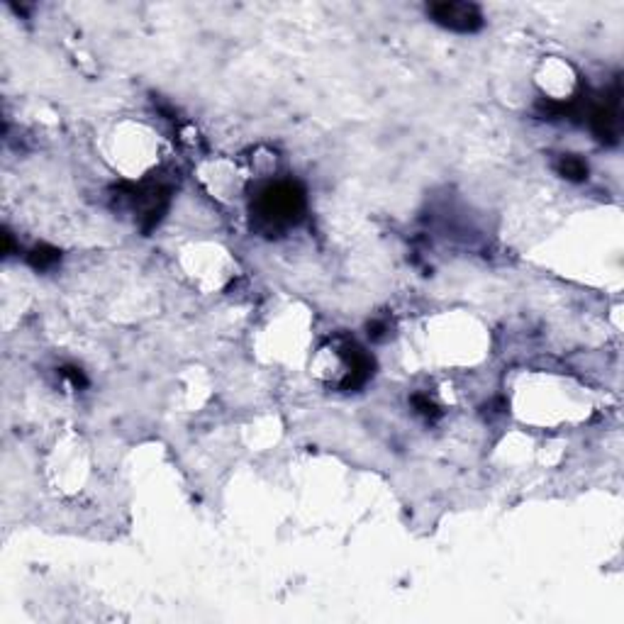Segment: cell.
I'll use <instances>...</instances> for the list:
<instances>
[{
  "mask_svg": "<svg viewBox=\"0 0 624 624\" xmlns=\"http://www.w3.org/2000/svg\"><path fill=\"white\" fill-rule=\"evenodd\" d=\"M588 120L600 142L617 144L620 140V88H615V93L605 98L603 103H595Z\"/></svg>",
  "mask_w": 624,
  "mask_h": 624,
  "instance_id": "3957f363",
  "label": "cell"
},
{
  "mask_svg": "<svg viewBox=\"0 0 624 624\" xmlns=\"http://www.w3.org/2000/svg\"><path fill=\"white\" fill-rule=\"evenodd\" d=\"M385 322H371V325H368V334H371L373 339H383V332H385Z\"/></svg>",
  "mask_w": 624,
  "mask_h": 624,
  "instance_id": "ba28073f",
  "label": "cell"
},
{
  "mask_svg": "<svg viewBox=\"0 0 624 624\" xmlns=\"http://www.w3.org/2000/svg\"><path fill=\"white\" fill-rule=\"evenodd\" d=\"M305 212V193L298 183L279 181L259 190L251 205V215L256 227L264 232H281L296 224Z\"/></svg>",
  "mask_w": 624,
  "mask_h": 624,
  "instance_id": "6da1fadb",
  "label": "cell"
},
{
  "mask_svg": "<svg viewBox=\"0 0 624 624\" xmlns=\"http://www.w3.org/2000/svg\"><path fill=\"white\" fill-rule=\"evenodd\" d=\"M61 259V254H59V249H54V246H37V249H32L30 251V256H27V261H30L34 269H39V271H47V269H51V266H54L56 261H59Z\"/></svg>",
  "mask_w": 624,
  "mask_h": 624,
  "instance_id": "5b68a950",
  "label": "cell"
},
{
  "mask_svg": "<svg viewBox=\"0 0 624 624\" xmlns=\"http://www.w3.org/2000/svg\"><path fill=\"white\" fill-rule=\"evenodd\" d=\"M556 171L561 173L566 181H573V183H583L588 178V164L583 159H578L573 154H566L558 159L556 164Z\"/></svg>",
  "mask_w": 624,
  "mask_h": 624,
  "instance_id": "277c9868",
  "label": "cell"
},
{
  "mask_svg": "<svg viewBox=\"0 0 624 624\" xmlns=\"http://www.w3.org/2000/svg\"><path fill=\"white\" fill-rule=\"evenodd\" d=\"M412 405H415V410H417V412H420L425 420H437V417H442V410H439V407L435 405V402H432L430 397H425V395H415V397H412Z\"/></svg>",
  "mask_w": 624,
  "mask_h": 624,
  "instance_id": "8992f818",
  "label": "cell"
},
{
  "mask_svg": "<svg viewBox=\"0 0 624 624\" xmlns=\"http://www.w3.org/2000/svg\"><path fill=\"white\" fill-rule=\"evenodd\" d=\"M61 375L73 385V388H85V385H88V380H85L83 371H80V368H76V366H63L61 368Z\"/></svg>",
  "mask_w": 624,
  "mask_h": 624,
  "instance_id": "52a82bcc",
  "label": "cell"
},
{
  "mask_svg": "<svg viewBox=\"0 0 624 624\" xmlns=\"http://www.w3.org/2000/svg\"><path fill=\"white\" fill-rule=\"evenodd\" d=\"M430 15L437 25L461 34L478 32L483 27V13L473 3H454V0L449 3V0H444V3L430 5Z\"/></svg>",
  "mask_w": 624,
  "mask_h": 624,
  "instance_id": "7a4b0ae2",
  "label": "cell"
}]
</instances>
